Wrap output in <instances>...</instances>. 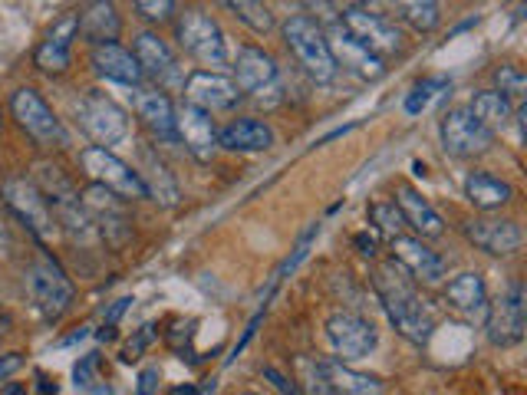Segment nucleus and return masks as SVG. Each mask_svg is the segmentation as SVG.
Masks as SVG:
<instances>
[{"label":"nucleus","instance_id":"4","mask_svg":"<svg viewBox=\"0 0 527 395\" xmlns=\"http://www.w3.org/2000/svg\"><path fill=\"white\" fill-rule=\"evenodd\" d=\"M175 40L188 56H195L205 66H224L228 63V43H224V30L215 17L205 10H185L175 24Z\"/></svg>","mask_w":527,"mask_h":395},{"label":"nucleus","instance_id":"41","mask_svg":"<svg viewBox=\"0 0 527 395\" xmlns=\"http://www.w3.org/2000/svg\"><path fill=\"white\" fill-rule=\"evenodd\" d=\"M159 392V369L155 366H145L139 372V382H136V395H155Z\"/></svg>","mask_w":527,"mask_h":395},{"label":"nucleus","instance_id":"7","mask_svg":"<svg viewBox=\"0 0 527 395\" xmlns=\"http://www.w3.org/2000/svg\"><path fill=\"white\" fill-rule=\"evenodd\" d=\"M340 27L353 43H360L366 53H373L376 60L399 50V30L389 24L383 14H373L366 7H343L340 14Z\"/></svg>","mask_w":527,"mask_h":395},{"label":"nucleus","instance_id":"3","mask_svg":"<svg viewBox=\"0 0 527 395\" xmlns=\"http://www.w3.org/2000/svg\"><path fill=\"white\" fill-rule=\"evenodd\" d=\"M24 284H27L30 303L37 307L40 316H47V320H60V316L66 313V307L73 303L70 277L63 274V267L56 264L50 254H40L37 261L27 267Z\"/></svg>","mask_w":527,"mask_h":395},{"label":"nucleus","instance_id":"31","mask_svg":"<svg viewBox=\"0 0 527 395\" xmlns=\"http://www.w3.org/2000/svg\"><path fill=\"white\" fill-rule=\"evenodd\" d=\"M145 188H149V198L159 201L165 208H175L178 205V185L175 178L168 175V168L155 158L152 152H145V175H139Z\"/></svg>","mask_w":527,"mask_h":395},{"label":"nucleus","instance_id":"38","mask_svg":"<svg viewBox=\"0 0 527 395\" xmlns=\"http://www.w3.org/2000/svg\"><path fill=\"white\" fill-rule=\"evenodd\" d=\"M76 33H80V17H76V14H66V17H60V20H56V24L50 27L47 43H56V47L70 50V43L76 40Z\"/></svg>","mask_w":527,"mask_h":395},{"label":"nucleus","instance_id":"22","mask_svg":"<svg viewBox=\"0 0 527 395\" xmlns=\"http://www.w3.org/2000/svg\"><path fill=\"white\" fill-rule=\"evenodd\" d=\"M132 106H136L139 119L159 135V139H165V142L175 139V106L162 89H136Z\"/></svg>","mask_w":527,"mask_h":395},{"label":"nucleus","instance_id":"20","mask_svg":"<svg viewBox=\"0 0 527 395\" xmlns=\"http://www.w3.org/2000/svg\"><path fill=\"white\" fill-rule=\"evenodd\" d=\"M89 60H93V70L103 79H112V83H119V86L142 83V70H139L136 56L126 47H119V43H99V47H93V53H89Z\"/></svg>","mask_w":527,"mask_h":395},{"label":"nucleus","instance_id":"28","mask_svg":"<svg viewBox=\"0 0 527 395\" xmlns=\"http://www.w3.org/2000/svg\"><path fill=\"white\" fill-rule=\"evenodd\" d=\"M80 17V33L83 37L93 43V47H99V43H116L119 37V14L112 4H89Z\"/></svg>","mask_w":527,"mask_h":395},{"label":"nucleus","instance_id":"25","mask_svg":"<svg viewBox=\"0 0 527 395\" xmlns=\"http://www.w3.org/2000/svg\"><path fill=\"white\" fill-rule=\"evenodd\" d=\"M132 56H136L142 76H155V79L175 76V53L159 37V33L142 30L139 37H136V47H132Z\"/></svg>","mask_w":527,"mask_h":395},{"label":"nucleus","instance_id":"8","mask_svg":"<svg viewBox=\"0 0 527 395\" xmlns=\"http://www.w3.org/2000/svg\"><path fill=\"white\" fill-rule=\"evenodd\" d=\"M0 198H4V205L27 224V231L37 234L40 241H50L53 228H56L50 201L40 195V188L33 185L30 178H7V182L0 185Z\"/></svg>","mask_w":527,"mask_h":395},{"label":"nucleus","instance_id":"37","mask_svg":"<svg viewBox=\"0 0 527 395\" xmlns=\"http://www.w3.org/2000/svg\"><path fill=\"white\" fill-rule=\"evenodd\" d=\"M445 86V79H422V83L412 86V93L406 96V112L409 116H419V112L429 106V99L435 89H442Z\"/></svg>","mask_w":527,"mask_h":395},{"label":"nucleus","instance_id":"17","mask_svg":"<svg viewBox=\"0 0 527 395\" xmlns=\"http://www.w3.org/2000/svg\"><path fill=\"white\" fill-rule=\"evenodd\" d=\"M317 376L330 395H383V382L369 372L346 366L343 359H317Z\"/></svg>","mask_w":527,"mask_h":395},{"label":"nucleus","instance_id":"2","mask_svg":"<svg viewBox=\"0 0 527 395\" xmlns=\"http://www.w3.org/2000/svg\"><path fill=\"white\" fill-rule=\"evenodd\" d=\"M284 40H287V47L294 50L297 63L304 66L313 83H333L340 70H336V63H333L327 33L320 30L317 20L290 17L284 24Z\"/></svg>","mask_w":527,"mask_h":395},{"label":"nucleus","instance_id":"43","mask_svg":"<svg viewBox=\"0 0 527 395\" xmlns=\"http://www.w3.org/2000/svg\"><path fill=\"white\" fill-rule=\"evenodd\" d=\"M149 343H152V326H142V333L126 346V353H122V359H126V363H132V359H139V353H142V349L149 346Z\"/></svg>","mask_w":527,"mask_h":395},{"label":"nucleus","instance_id":"40","mask_svg":"<svg viewBox=\"0 0 527 395\" xmlns=\"http://www.w3.org/2000/svg\"><path fill=\"white\" fill-rule=\"evenodd\" d=\"M136 10L145 20H152V24H162V20H168L175 14V4L172 0H139Z\"/></svg>","mask_w":527,"mask_h":395},{"label":"nucleus","instance_id":"19","mask_svg":"<svg viewBox=\"0 0 527 395\" xmlns=\"http://www.w3.org/2000/svg\"><path fill=\"white\" fill-rule=\"evenodd\" d=\"M389 251L416 280H425V284H442V280H445V261L435 251H429V247H425L419 237L396 234L389 241Z\"/></svg>","mask_w":527,"mask_h":395},{"label":"nucleus","instance_id":"16","mask_svg":"<svg viewBox=\"0 0 527 395\" xmlns=\"http://www.w3.org/2000/svg\"><path fill=\"white\" fill-rule=\"evenodd\" d=\"M175 139L185 142V149L192 152L198 162H208L218 152V129L211 122L208 112L182 103L175 109Z\"/></svg>","mask_w":527,"mask_h":395},{"label":"nucleus","instance_id":"24","mask_svg":"<svg viewBox=\"0 0 527 395\" xmlns=\"http://www.w3.org/2000/svg\"><path fill=\"white\" fill-rule=\"evenodd\" d=\"M445 300H448V307H455L458 313L472 316V320L481 313H488L485 277H481L478 270H465V274H458L452 284L445 287Z\"/></svg>","mask_w":527,"mask_h":395},{"label":"nucleus","instance_id":"27","mask_svg":"<svg viewBox=\"0 0 527 395\" xmlns=\"http://www.w3.org/2000/svg\"><path fill=\"white\" fill-rule=\"evenodd\" d=\"M465 198L481 211H495L514 198V188L488 172H472L465 178Z\"/></svg>","mask_w":527,"mask_h":395},{"label":"nucleus","instance_id":"34","mask_svg":"<svg viewBox=\"0 0 527 395\" xmlns=\"http://www.w3.org/2000/svg\"><path fill=\"white\" fill-rule=\"evenodd\" d=\"M369 221H373L376 234L383 231V234L396 237L402 228H406V221H402V214H399L396 205H392V201H376V205H369Z\"/></svg>","mask_w":527,"mask_h":395},{"label":"nucleus","instance_id":"1","mask_svg":"<svg viewBox=\"0 0 527 395\" xmlns=\"http://www.w3.org/2000/svg\"><path fill=\"white\" fill-rule=\"evenodd\" d=\"M373 287H376V297L383 303V310L389 316V323L406 336L409 343H429L432 340V330H435V320L429 307L422 303V297L416 293V287L402 277V270L396 264H383L373 274Z\"/></svg>","mask_w":527,"mask_h":395},{"label":"nucleus","instance_id":"14","mask_svg":"<svg viewBox=\"0 0 527 395\" xmlns=\"http://www.w3.org/2000/svg\"><path fill=\"white\" fill-rule=\"evenodd\" d=\"M185 99H188V106H195V109L208 112L211 116V112L238 106L241 89L234 86L231 76H221V73H211V70H195L192 76L185 79Z\"/></svg>","mask_w":527,"mask_h":395},{"label":"nucleus","instance_id":"46","mask_svg":"<svg viewBox=\"0 0 527 395\" xmlns=\"http://www.w3.org/2000/svg\"><path fill=\"white\" fill-rule=\"evenodd\" d=\"M129 303H132V297H122V300H116V303H112V310L106 313V326H116V320H119V316L129 310Z\"/></svg>","mask_w":527,"mask_h":395},{"label":"nucleus","instance_id":"48","mask_svg":"<svg viewBox=\"0 0 527 395\" xmlns=\"http://www.w3.org/2000/svg\"><path fill=\"white\" fill-rule=\"evenodd\" d=\"M89 395H112V389L106 386V382H96V386L89 389Z\"/></svg>","mask_w":527,"mask_h":395},{"label":"nucleus","instance_id":"36","mask_svg":"<svg viewBox=\"0 0 527 395\" xmlns=\"http://www.w3.org/2000/svg\"><path fill=\"white\" fill-rule=\"evenodd\" d=\"M495 83H498L495 93H501L511 103V99H521L524 96L527 79H524V73L518 70V66H501V70L495 73Z\"/></svg>","mask_w":527,"mask_h":395},{"label":"nucleus","instance_id":"33","mask_svg":"<svg viewBox=\"0 0 527 395\" xmlns=\"http://www.w3.org/2000/svg\"><path fill=\"white\" fill-rule=\"evenodd\" d=\"M399 10H402V20L419 33H432L442 20L439 4H435V0H409V4H402Z\"/></svg>","mask_w":527,"mask_h":395},{"label":"nucleus","instance_id":"50","mask_svg":"<svg viewBox=\"0 0 527 395\" xmlns=\"http://www.w3.org/2000/svg\"><path fill=\"white\" fill-rule=\"evenodd\" d=\"M198 395H215V379H211V382H208V386H205V389H201Z\"/></svg>","mask_w":527,"mask_h":395},{"label":"nucleus","instance_id":"21","mask_svg":"<svg viewBox=\"0 0 527 395\" xmlns=\"http://www.w3.org/2000/svg\"><path fill=\"white\" fill-rule=\"evenodd\" d=\"M392 205L399 208L402 221H406L409 228L416 231L419 237H439V234L445 231L442 214L435 211L429 201L419 195L416 188H406V185H402V188L396 191V201H392Z\"/></svg>","mask_w":527,"mask_h":395},{"label":"nucleus","instance_id":"5","mask_svg":"<svg viewBox=\"0 0 527 395\" xmlns=\"http://www.w3.org/2000/svg\"><path fill=\"white\" fill-rule=\"evenodd\" d=\"M80 165L83 172L93 178V185H103L106 191L119 198H149V188L139 178V172L132 165L122 162L119 155H112L109 149H99V145H89L80 152Z\"/></svg>","mask_w":527,"mask_h":395},{"label":"nucleus","instance_id":"9","mask_svg":"<svg viewBox=\"0 0 527 395\" xmlns=\"http://www.w3.org/2000/svg\"><path fill=\"white\" fill-rule=\"evenodd\" d=\"M442 145L448 155L455 158H472V155H485L495 142V132H488L481 122L472 116L468 106H455L442 116Z\"/></svg>","mask_w":527,"mask_h":395},{"label":"nucleus","instance_id":"35","mask_svg":"<svg viewBox=\"0 0 527 395\" xmlns=\"http://www.w3.org/2000/svg\"><path fill=\"white\" fill-rule=\"evenodd\" d=\"M33 63H37L43 73H63L66 66H70V50H63V47H56V43L43 40L37 47V53H33Z\"/></svg>","mask_w":527,"mask_h":395},{"label":"nucleus","instance_id":"49","mask_svg":"<svg viewBox=\"0 0 527 395\" xmlns=\"http://www.w3.org/2000/svg\"><path fill=\"white\" fill-rule=\"evenodd\" d=\"M0 395H24V389H20V386H4V389H0Z\"/></svg>","mask_w":527,"mask_h":395},{"label":"nucleus","instance_id":"26","mask_svg":"<svg viewBox=\"0 0 527 395\" xmlns=\"http://www.w3.org/2000/svg\"><path fill=\"white\" fill-rule=\"evenodd\" d=\"M330 53H333V63H336V70H353L356 76H363V79H379L386 73V66L383 60H376L373 53H366L360 43H353L350 37H340L336 33V40H330Z\"/></svg>","mask_w":527,"mask_h":395},{"label":"nucleus","instance_id":"23","mask_svg":"<svg viewBox=\"0 0 527 395\" xmlns=\"http://www.w3.org/2000/svg\"><path fill=\"white\" fill-rule=\"evenodd\" d=\"M271 145H274V129L257 119H238L228 129L218 132V149H228V152L254 155V152H267Z\"/></svg>","mask_w":527,"mask_h":395},{"label":"nucleus","instance_id":"30","mask_svg":"<svg viewBox=\"0 0 527 395\" xmlns=\"http://www.w3.org/2000/svg\"><path fill=\"white\" fill-rule=\"evenodd\" d=\"M472 116L485 126L488 132H495V129H504L511 122L514 116V106L504 99L501 93H495V89H481V93H475L472 99Z\"/></svg>","mask_w":527,"mask_h":395},{"label":"nucleus","instance_id":"15","mask_svg":"<svg viewBox=\"0 0 527 395\" xmlns=\"http://www.w3.org/2000/svg\"><path fill=\"white\" fill-rule=\"evenodd\" d=\"M465 237L478 247V251L495 254V257L521 251V244H524V231H521L518 221H511V218H491V214L468 221L465 224Z\"/></svg>","mask_w":527,"mask_h":395},{"label":"nucleus","instance_id":"42","mask_svg":"<svg viewBox=\"0 0 527 395\" xmlns=\"http://www.w3.org/2000/svg\"><path fill=\"white\" fill-rule=\"evenodd\" d=\"M353 244H356V251H360L363 257H376L379 251V234L376 231H360L353 237Z\"/></svg>","mask_w":527,"mask_h":395},{"label":"nucleus","instance_id":"47","mask_svg":"<svg viewBox=\"0 0 527 395\" xmlns=\"http://www.w3.org/2000/svg\"><path fill=\"white\" fill-rule=\"evenodd\" d=\"M172 395H198V386H192V382H188V386H178V389H172Z\"/></svg>","mask_w":527,"mask_h":395},{"label":"nucleus","instance_id":"29","mask_svg":"<svg viewBox=\"0 0 527 395\" xmlns=\"http://www.w3.org/2000/svg\"><path fill=\"white\" fill-rule=\"evenodd\" d=\"M33 185L40 188V195L53 201V208L70 205V201H80V191L63 175V168H56L50 162H37L33 165Z\"/></svg>","mask_w":527,"mask_h":395},{"label":"nucleus","instance_id":"6","mask_svg":"<svg viewBox=\"0 0 527 395\" xmlns=\"http://www.w3.org/2000/svg\"><path fill=\"white\" fill-rule=\"evenodd\" d=\"M76 116H80V126L93 142H99V149H109V145L122 142L129 135V116L116 99H109L106 93H89L76 103Z\"/></svg>","mask_w":527,"mask_h":395},{"label":"nucleus","instance_id":"18","mask_svg":"<svg viewBox=\"0 0 527 395\" xmlns=\"http://www.w3.org/2000/svg\"><path fill=\"white\" fill-rule=\"evenodd\" d=\"M234 86L241 93H254L264 96L277 86V63L274 56H267L264 50L257 47H244L234 56Z\"/></svg>","mask_w":527,"mask_h":395},{"label":"nucleus","instance_id":"39","mask_svg":"<svg viewBox=\"0 0 527 395\" xmlns=\"http://www.w3.org/2000/svg\"><path fill=\"white\" fill-rule=\"evenodd\" d=\"M73 382H76V389H86V392L96 386V382H99V353H89V356L80 359V363H76Z\"/></svg>","mask_w":527,"mask_h":395},{"label":"nucleus","instance_id":"51","mask_svg":"<svg viewBox=\"0 0 527 395\" xmlns=\"http://www.w3.org/2000/svg\"><path fill=\"white\" fill-rule=\"evenodd\" d=\"M7 326H10V320H7V316H0V336L7 333Z\"/></svg>","mask_w":527,"mask_h":395},{"label":"nucleus","instance_id":"32","mask_svg":"<svg viewBox=\"0 0 527 395\" xmlns=\"http://www.w3.org/2000/svg\"><path fill=\"white\" fill-rule=\"evenodd\" d=\"M241 24H248L254 33H271L274 30V14L267 4H254V0H228L224 4Z\"/></svg>","mask_w":527,"mask_h":395},{"label":"nucleus","instance_id":"13","mask_svg":"<svg viewBox=\"0 0 527 395\" xmlns=\"http://www.w3.org/2000/svg\"><path fill=\"white\" fill-rule=\"evenodd\" d=\"M327 340L336 349V356L366 359L376 349V326L356 313H333L327 320Z\"/></svg>","mask_w":527,"mask_h":395},{"label":"nucleus","instance_id":"11","mask_svg":"<svg viewBox=\"0 0 527 395\" xmlns=\"http://www.w3.org/2000/svg\"><path fill=\"white\" fill-rule=\"evenodd\" d=\"M10 112H14V119L20 122V129L30 132L37 142H63L66 139L60 119L53 116V109L47 106V99H43L37 89L20 86L17 93L10 96Z\"/></svg>","mask_w":527,"mask_h":395},{"label":"nucleus","instance_id":"52","mask_svg":"<svg viewBox=\"0 0 527 395\" xmlns=\"http://www.w3.org/2000/svg\"><path fill=\"white\" fill-rule=\"evenodd\" d=\"M244 395H257V392H244Z\"/></svg>","mask_w":527,"mask_h":395},{"label":"nucleus","instance_id":"45","mask_svg":"<svg viewBox=\"0 0 527 395\" xmlns=\"http://www.w3.org/2000/svg\"><path fill=\"white\" fill-rule=\"evenodd\" d=\"M20 366H24L20 353H4V356H0V382H4L7 376H14Z\"/></svg>","mask_w":527,"mask_h":395},{"label":"nucleus","instance_id":"10","mask_svg":"<svg viewBox=\"0 0 527 395\" xmlns=\"http://www.w3.org/2000/svg\"><path fill=\"white\" fill-rule=\"evenodd\" d=\"M80 205L89 214V221H93V228L103 234L112 247L129 241L132 224H129V214H126V208H122L119 195H112V191H106L103 185H86Z\"/></svg>","mask_w":527,"mask_h":395},{"label":"nucleus","instance_id":"12","mask_svg":"<svg viewBox=\"0 0 527 395\" xmlns=\"http://www.w3.org/2000/svg\"><path fill=\"white\" fill-rule=\"evenodd\" d=\"M524 284L511 280L508 290L488 310V340L495 346H514L524 340Z\"/></svg>","mask_w":527,"mask_h":395},{"label":"nucleus","instance_id":"53","mask_svg":"<svg viewBox=\"0 0 527 395\" xmlns=\"http://www.w3.org/2000/svg\"><path fill=\"white\" fill-rule=\"evenodd\" d=\"M0 132H4V126H0Z\"/></svg>","mask_w":527,"mask_h":395},{"label":"nucleus","instance_id":"44","mask_svg":"<svg viewBox=\"0 0 527 395\" xmlns=\"http://www.w3.org/2000/svg\"><path fill=\"white\" fill-rule=\"evenodd\" d=\"M264 379H271V382H274V386H277L280 392H284V395H304V392H300V389L294 386V382H290V379H284V376H280V372H277L274 366H267V369H264Z\"/></svg>","mask_w":527,"mask_h":395}]
</instances>
